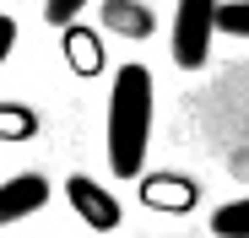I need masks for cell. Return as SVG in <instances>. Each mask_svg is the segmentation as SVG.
Returning a JSON list of instances; mask_svg holds the SVG:
<instances>
[{"label": "cell", "mask_w": 249, "mask_h": 238, "mask_svg": "<svg viewBox=\"0 0 249 238\" xmlns=\"http://www.w3.org/2000/svg\"><path fill=\"white\" fill-rule=\"evenodd\" d=\"M152 70L146 65H119L114 92H108V168L114 179H141L146 146H152Z\"/></svg>", "instance_id": "obj_1"}, {"label": "cell", "mask_w": 249, "mask_h": 238, "mask_svg": "<svg viewBox=\"0 0 249 238\" xmlns=\"http://www.w3.org/2000/svg\"><path fill=\"white\" fill-rule=\"evenodd\" d=\"M212 33H217V0H179L174 11V65L200 70L212 54Z\"/></svg>", "instance_id": "obj_2"}, {"label": "cell", "mask_w": 249, "mask_h": 238, "mask_svg": "<svg viewBox=\"0 0 249 238\" xmlns=\"http://www.w3.org/2000/svg\"><path fill=\"white\" fill-rule=\"evenodd\" d=\"M65 201H71V211L87 222L92 233H114L119 217H124L119 201H114V195H108L98 179H87V173H71V179H65Z\"/></svg>", "instance_id": "obj_3"}, {"label": "cell", "mask_w": 249, "mask_h": 238, "mask_svg": "<svg viewBox=\"0 0 249 238\" xmlns=\"http://www.w3.org/2000/svg\"><path fill=\"white\" fill-rule=\"evenodd\" d=\"M141 201H146L152 211L184 217V211H195V201H200V184L184 179V173H146V179H141Z\"/></svg>", "instance_id": "obj_4"}, {"label": "cell", "mask_w": 249, "mask_h": 238, "mask_svg": "<svg viewBox=\"0 0 249 238\" xmlns=\"http://www.w3.org/2000/svg\"><path fill=\"white\" fill-rule=\"evenodd\" d=\"M44 201H49V179L44 173L6 179V184H0V227H11V222H22L33 211H44Z\"/></svg>", "instance_id": "obj_5"}, {"label": "cell", "mask_w": 249, "mask_h": 238, "mask_svg": "<svg viewBox=\"0 0 249 238\" xmlns=\"http://www.w3.org/2000/svg\"><path fill=\"white\" fill-rule=\"evenodd\" d=\"M65 60H71L81 76H98V70H103L98 38H92V33H76V27H65Z\"/></svg>", "instance_id": "obj_6"}, {"label": "cell", "mask_w": 249, "mask_h": 238, "mask_svg": "<svg viewBox=\"0 0 249 238\" xmlns=\"http://www.w3.org/2000/svg\"><path fill=\"white\" fill-rule=\"evenodd\" d=\"M38 136V114L27 103H0V141H33Z\"/></svg>", "instance_id": "obj_7"}, {"label": "cell", "mask_w": 249, "mask_h": 238, "mask_svg": "<svg viewBox=\"0 0 249 238\" xmlns=\"http://www.w3.org/2000/svg\"><path fill=\"white\" fill-rule=\"evenodd\" d=\"M212 233H217V238H249V195L212 211Z\"/></svg>", "instance_id": "obj_8"}, {"label": "cell", "mask_w": 249, "mask_h": 238, "mask_svg": "<svg viewBox=\"0 0 249 238\" xmlns=\"http://www.w3.org/2000/svg\"><path fill=\"white\" fill-rule=\"evenodd\" d=\"M217 27L233 38H249V0H233V6H217Z\"/></svg>", "instance_id": "obj_9"}, {"label": "cell", "mask_w": 249, "mask_h": 238, "mask_svg": "<svg viewBox=\"0 0 249 238\" xmlns=\"http://www.w3.org/2000/svg\"><path fill=\"white\" fill-rule=\"evenodd\" d=\"M81 11H87V0H49V6H44V17H49L54 27H76Z\"/></svg>", "instance_id": "obj_10"}, {"label": "cell", "mask_w": 249, "mask_h": 238, "mask_svg": "<svg viewBox=\"0 0 249 238\" xmlns=\"http://www.w3.org/2000/svg\"><path fill=\"white\" fill-rule=\"evenodd\" d=\"M11 49H17V22H11V17H0V65H6Z\"/></svg>", "instance_id": "obj_11"}]
</instances>
